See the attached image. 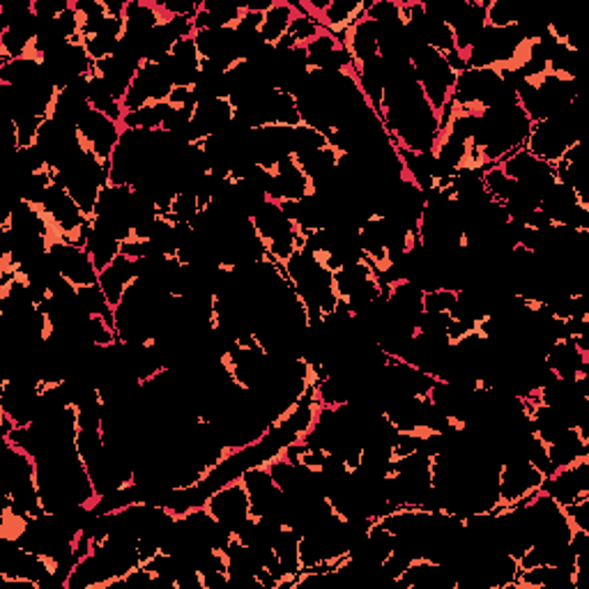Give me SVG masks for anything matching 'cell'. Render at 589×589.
<instances>
[{
  "mask_svg": "<svg viewBox=\"0 0 589 589\" xmlns=\"http://www.w3.org/2000/svg\"><path fill=\"white\" fill-rule=\"evenodd\" d=\"M49 258L53 262L58 277H61L70 288L79 290L83 286L97 283L100 270H97L95 260L91 258V254H87L85 249L61 245L51 251Z\"/></svg>",
  "mask_w": 589,
  "mask_h": 589,
  "instance_id": "obj_1",
  "label": "cell"
}]
</instances>
